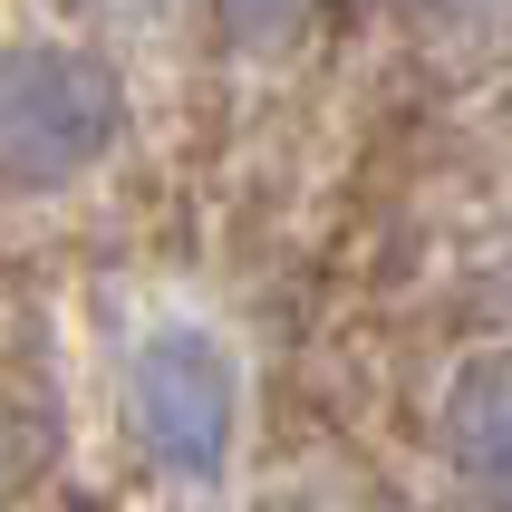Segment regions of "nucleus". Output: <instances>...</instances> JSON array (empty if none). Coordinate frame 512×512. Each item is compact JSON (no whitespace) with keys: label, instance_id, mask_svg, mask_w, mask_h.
I'll list each match as a JSON object with an SVG mask.
<instances>
[{"label":"nucleus","instance_id":"obj_1","mask_svg":"<svg viewBox=\"0 0 512 512\" xmlns=\"http://www.w3.org/2000/svg\"><path fill=\"white\" fill-rule=\"evenodd\" d=\"M126 136V78L78 39L0 49V194H58Z\"/></svg>","mask_w":512,"mask_h":512},{"label":"nucleus","instance_id":"obj_2","mask_svg":"<svg viewBox=\"0 0 512 512\" xmlns=\"http://www.w3.org/2000/svg\"><path fill=\"white\" fill-rule=\"evenodd\" d=\"M126 426L174 484H223L242 455V368L213 329H155L126 358Z\"/></svg>","mask_w":512,"mask_h":512},{"label":"nucleus","instance_id":"obj_3","mask_svg":"<svg viewBox=\"0 0 512 512\" xmlns=\"http://www.w3.org/2000/svg\"><path fill=\"white\" fill-rule=\"evenodd\" d=\"M445 464L464 474V493L512 503V348L464 358L445 387Z\"/></svg>","mask_w":512,"mask_h":512},{"label":"nucleus","instance_id":"obj_4","mask_svg":"<svg viewBox=\"0 0 512 512\" xmlns=\"http://www.w3.org/2000/svg\"><path fill=\"white\" fill-rule=\"evenodd\" d=\"M213 20H223V39L242 58H271V49H290V39H310L319 0H213Z\"/></svg>","mask_w":512,"mask_h":512},{"label":"nucleus","instance_id":"obj_5","mask_svg":"<svg viewBox=\"0 0 512 512\" xmlns=\"http://www.w3.org/2000/svg\"><path fill=\"white\" fill-rule=\"evenodd\" d=\"M271 512H387L358 474H300V484L271 493Z\"/></svg>","mask_w":512,"mask_h":512},{"label":"nucleus","instance_id":"obj_6","mask_svg":"<svg viewBox=\"0 0 512 512\" xmlns=\"http://www.w3.org/2000/svg\"><path fill=\"white\" fill-rule=\"evenodd\" d=\"M20 474H29V435H20V416H10V397H0V503L20 493Z\"/></svg>","mask_w":512,"mask_h":512},{"label":"nucleus","instance_id":"obj_7","mask_svg":"<svg viewBox=\"0 0 512 512\" xmlns=\"http://www.w3.org/2000/svg\"><path fill=\"white\" fill-rule=\"evenodd\" d=\"M445 20H512V0H435Z\"/></svg>","mask_w":512,"mask_h":512},{"label":"nucleus","instance_id":"obj_8","mask_svg":"<svg viewBox=\"0 0 512 512\" xmlns=\"http://www.w3.org/2000/svg\"><path fill=\"white\" fill-rule=\"evenodd\" d=\"M87 10H107V20H155L165 0H87Z\"/></svg>","mask_w":512,"mask_h":512},{"label":"nucleus","instance_id":"obj_9","mask_svg":"<svg viewBox=\"0 0 512 512\" xmlns=\"http://www.w3.org/2000/svg\"><path fill=\"white\" fill-rule=\"evenodd\" d=\"M435 512H512V503H484V493H455V503H435Z\"/></svg>","mask_w":512,"mask_h":512}]
</instances>
